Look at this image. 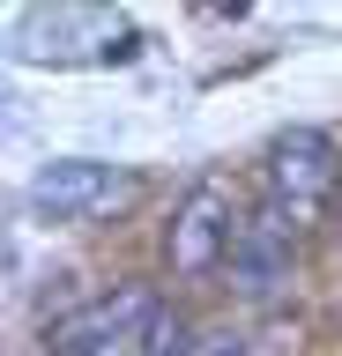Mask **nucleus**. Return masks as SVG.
Returning <instances> with one entry per match:
<instances>
[{"mask_svg": "<svg viewBox=\"0 0 342 356\" xmlns=\"http://www.w3.org/2000/svg\"><path fill=\"white\" fill-rule=\"evenodd\" d=\"M149 349H157V356H194V341H186V319H179V312H157Z\"/></svg>", "mask_w": 342, "mask_h": 356, "instance_id": "obj_6", "label": "nucleus"}, {"mask_svg": "<svg viewBox=\"0 0 342 356\" xmlns=\"http://www.w3.org/2000/svg\"><path fill=\"white\" fill-rule=\"evenodd\" d=\"M157 289H104V297H90V305L60 312L45 327V349L52 356H112L127 349V341H149V327H157Z\"/></svg>", "mask_w": 342, "mask_h": 356, "instance_id": "obj_2", "label": "nucleus"}, {"mask_svg": "<svg viewBox=\"0 0 342 356\" xmlns=\"http://www.w3.org/2000/svg\"><path fill=\"white\" fill-rule=\"evenodd\" d=\"M268 186H275V208H290V216L305 222L320 200L342 186L335 134H327V127H283L268 141Z\"/></svg>", "mask_w": 342, "mask_h": 356, "instance_id": "obj_3", "label": "nucleus"}, {"mask_svg": "<svg viewBox=\"0 0 342 356\" xmlns=\"http://www.w3.org/2000/svg\"><path fill=\"white\" fill-rule=\"evenodd\" d=\"M290 267H297V216L268 200V208H253V216L238 222V245H231V282H238V297L268 305V297H283Z\"/></svg>", "mask_w": 342, "mask_h": 356, "instance_id": "obj_4", "label": "nucleus"}, {"mask_svg": "<svg viewBox=\"0 0 342 356\" xmlns=\"http://www.w3.org/2000/svg\"><path fill=\"white\" fill-rule=\"evenodd\" d=\"M134 178L119 163H97V156H52L45 171L30 178V208L45 222H82V216H104L112 200H127Z\"/></svg>", "mask_w": 342, "mask_h": 356, "instance_id": "obj_5", "label": "nucleus"}, {"mask_svg": "<svg viewBox=\"0 0 342 356\" xmlns=\"http://www.w3.org/2000/svg\"><path fill=\"white\" fill-rule=\"evenodd\" d=\"M112 356H157V349H149V341H127V349H112Z\"/></svg>", "mask_w": 342, "mask_h": 356, "instance_id": "obj_7", "label": "nucleus"}, {"mask_svg": "<svg viewBox=\"0 0 342 356\" xmlns=\"http://www.w3.org/2000/svg\"><path fill=\"white\" fill-rule=\"evenodd\" d=\"M238 208H231V186H216V178H201V186H186V200L171 208V230H164V260H171V275H186V282H201V275H216V267L231 260V245H238Z\"/></svg>", "mask_w": 342, "mask_h": 356, "instance_id": "obj_1", "label": "nucleus"}]
</instances>
